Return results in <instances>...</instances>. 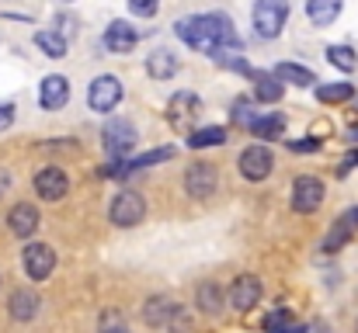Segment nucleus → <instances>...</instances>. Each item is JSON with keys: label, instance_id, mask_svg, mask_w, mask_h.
I'll use <instances>...</instances> for the list:
<instances>
[{"label": "nucleus", "instance_id": "393cba45", "mask_svg": "<svg viewBox=\"0 0 358 333\" xmlns=\"http://www.w3.org/2000/svg\"><path fill=\"white\" fill-rule=\"evenodd\" d=\"M247 77L257 84V101H278V98H282V84H278V77H268V73H257V70H250Z\"/></svg>", "mask_w": 358, "mask_h": 333}, {"label": "nucleus", "instance_id": "b1692460", "mask_svg": "<svg viewBox=\"0 0 358 333\" xmlns=\"http://www.w3.org/2000/svg\"><path fill=\"white\" fill-rule=\"evenodd\" d=\"M352 98H355V84H320L317 87V101H324V105H341Z\"/></svg>", "mask_w": 358, "mask_h": 333}, {"label": "nucleus", "instance_id": "412c9836", "mask_svg": "<svg viewBox=\"0 0 358 333\" xmlns=\"http://www.w3.org/2000/svg\"><path fill=\"white\" fill-rule=\"evenodd\" d=\"M275 77L285 80V84H296V87H310V84H317V77H313L306 66H296V63H278V66H275Z\"/></svg>", "mask_w": 358, "mask_h": 333}, {"label": "nucleus", "instance_id": "a211bd4d", "mask_svg": "<svg viewBox=\"0 0 358 333\" xmlns=\"http://www.w3.org/2000/svg\"><path fill=\"white\" fill-rule=\"evenodd\" d=\"M7 222H10V232L14 236H31L35 229H38V212L31 209V205H14L10 209V216H7Z\"/></svg>", "mask_w": 358, "mask_h": 333}, {"label": "nucleus", "instance_id": "c756f323", "mask_svg": "<svg viewBox=\"0 0 358 333\" xmlns=\"http://www.w3.org/2000/svg\"><path fill=\"white\" fill-rule=\"evenodd\" d=\"M125 3H129V10L136 17H153L160 10V0H125Z\"/></svg>", "mask_w": 358, "mask_h": 333}, {"label": "nucleus", "instance_id": "e433bc0d", "mask_svg": "<svg viewBox=\"0 0 358 333\" xmlns=\"http://www.w3.org/2000/svg\"><path fill=\"white\" fill-rule=\"evenodd\" d=\"M3 188H7V174H0V191H3Z\"/></svg>", "mask_w": 358, "mask_h": 333}, {"label": "nucleus", "instance_id": "473e14b6", "mask_svg": "<svg viewBox=\"0 0 358 333\" xmlns=\"http://www.w3.org/2000/svg\"><path fill=\"white\" fill-rule=\"evenodd\" d=\"M101 333H129V330H125L119 313H105V316H101Z\"/></svg>", "mask_w": 358, "mask_h": 333}, {"label": "nucleus", "instance_id": "7ed1b4c3", "mask_svg": "<svg viewBox=\"0 0 358 333\" xmlns=\"http://www.w3.org/2000/svg\"><path fill=\"white\" fill-rule=\"evenodd\" d=\"M143 320H146L150 327H167V330H174V333L188 330L185 309H181L178 302H171V299H150V302L143 306Z\"/></svg>", "mask_w": 358, "mask_h": 333}, {"label": "nucleus", "instance_id": "a878e982", "mask_svg": "<svg viewBox=\"0 0 358 333\" xmlns=\"http://www.w3.org/2000/svg\"><path fill=\"white\" fill-rule=\"evenodd\" d=\"M220 142H227V128L223 125H209V128H199V132L188 135L192 149H206V146H220Z\"/></svg>", "mask_w": 358, "mask_h": 333}, {"label": "nucleus", "instance_id": "4c0bfd02", "mask_svg": "<svg viewBox=\"0 0 358 333\" xmlns=\"http://www.w3.org/2000/svg\"><path fill=\"white\" fill-rule=\"evenodd\" d=\"M63 3H73V0H63Z\"/></svg>", "mask_w": 358, "mask_h": 333}, {"label": "nucleus", "instance_id": "f3484780", "mask_svg": "<svg viewBox=\"0 0 358 333\" xmlns=\"http://www.w3.org/2000/svg\"><path fill=\"white\" fill-rule=\"evenodd\" d=\"M146 73H150L153 80H171V77L178 73L174 52H171V49H153L150 59H146Z\"/></svg>", "mask_w": 358, "mask_h": 333}, {"label": "nucleus", "instance_id": "6e6552de", "mask_svg": "<svg viewBox=\"0 0 358 333\" xmlns=\"http://www.w3.org/2000/svg\"><path fill=\"white\" fill-rule=\"evenodd\" d=\"M119 101H122V84H119V77H112V73L98 77L91 84V91H87V105L94 111H112Z\"/></svg>", "mask_w": 358, "mask_h": 333}, {"label": "nucleus", "instance_id": "aec40b11", "mask_svg": "<svg viewBox=\"0 0 358 333\" xmlns=\"http://www.w3.org/2000/svg\"><path fill=\"white\" fill-rule=\"evenodd\" d=\"M35 45H38L49 59H63V56H66V35H59V31H49V28L38 31V35H35Z\"/></svg>", "mask_w": 358, "mask_h": 333}, {"label": "nucleus", "instance_id": "c85d7f7f", "mask_svg": "<svg viewBox=\"0 0 358 333\" xmlns=\"http://www.w3.org/2000/svg\"><path fill=\"white\" fill-rule=\"evenodd\" d=\"M199 306H202V313H213V316L223 309V295H220V288L213 281L199 285Z\"/></svg>", "mask_w": 358, "mask_h": 333}, {"label": "nucleus", "instance_id": "f257e3e1", "mask_svg": "<svg viewBox=\"0 0 358 333\" xmlns=\"http://www.w3.org/2000/svg\"><path fill=\"white\" fill-rule=\"evenodd\" d=\"M178 38L199 52H213L220 45H240L237 31H234V21L227 14H195V17H181L178 24Z\"/></svg>", "mask_w": 358, "mask_h": 333}, {"label": "nucleus", "instance_id": "7c9ffc66", "mask_svg": "<svg viewBox=\"0 0 358 333\" xmlns=\"http://www.w3.org/2000/svg\"><path fill=\"white\" fill-rule=\"evenodd\" d=\"M234 121H237L240 128H250V121H254V111H250V101H247V98L234 101Z\"/></svg>", "mask_w": 358, "mask_h": 333}, {"label": "nucleus", "instance_id": "2eb2a0df", "mask_svg": "<svg viewBox=\"0 0 358 333\" xmlns=\"http://www.w3.org/2000/svg\"><path fill=\"white\" fill-rule=\"evenodd\" d=\"M355 229H358V209L345 212V216H338V222L331 225V232H327V239H324V250H327V253L341 250V246L355 236Z\"/></svg>", "mask_w": 358, "mask_h": 333}, {"label": "nucleus", "instance_id": "ddd939ff", "mask_svg": "<svg viewBox=\"0 0 358 333\" xmlns=\"http://www.w3.org/2000/svg\"><path fill=\"white\" fill-rule=\"evenodd\" d=\"M136 146V128L129 125V121H112L108 128H105V149H108V156H129V149Z\"/></svg>", "mask_w": 358, "mask_h": 333}, {"label": "nucleus", "instance_id": "f704fd0d", "mask_svg": "<svg viewBox=\"0 0 358 333\" xmlns=\"http://www.w3.org/2000/svg\"><path fill=\"white\" fill-rule=\"evenodd\" d=\"M358 163V153H352V156H348V160H345V163H341V174H345V170H348V167H355Z\"/></svg>", "mask_w": 358, "mask_h": 333}, {"label": "nucleus", "instance_id": "0eeeda50", "mask_svg": "<svg viewBox=\"0 0 358 333\" xmlns=\"http://www.w3.org/2000/svg\"><path fill=\"white\" fill-rule=\"evenodd\" d=\"M320 202H324V181H317V177H296V184H292V209L306 216V212H317Z\"/></svg>", "mask_w": 358, "mask_h": 333}, {"label": "nucleus", "instance_id": "c9c22d12", "mask_svg": "<svg viewBox=\"0 0 358 333\" xmlns=\"http://www.w3.org/2000/svg\"><path fill=\"white\" fill-rule=\"evenodd\" d=\"M348 139H352V142H358V128H352V132H348Z\"/></svg>", "mask_w": 358, "mask_h": 333}, {"label": "nucleus", "instance_id": "4468645a", "mask_svg": "<svg viewBox=\"0 0 358 333\" xmlns=\"http://www.w3.org/2000/svg\"><path fill=\"white\" fill-rule=\"evenodd\" d=\"M66 98H70V84H66V77L52 73V77L42 80V87H38V105H42L45 111H59L63 105H66Z\"/></svg>", "mask_w": 358, "mask_h": 333}, {"label": "nucleus", "instance_id": "1a4fd4ad", "mask_svg": "<svg viewBox=\"0 0 358 333\" xmlns=\"http://www.w3.org/2000/svg\"><path fill=\"white\" fill-rule=\"evenodd\" d=\"M216 184H220V177H216V167H209V163H192L185 174V188L192 198H209L216 191Z\"/></svg>", "mask_w": 358, "mask_h": 333}, {"label": "nucleus", "instance_id": "39448f33", "mask_svg": "<svg viewBox=\"0 0 358 333\" xmlns=\"http://www.w3.org/2000/svg\"><path fill=\"white\" fill-rule=\"evenodd\" d=\"M56 267V250L45 243H28L24 246V274L31 281H45Z\"/></svg>", "mask_w": 358, "mask_h": 333}, {"label": "nucleus", "instance_id": "9d476101", "mask_svg": "<svg viewBox=\"0 0 358 333\" xmlns=\"http://www.w3.org/2000/svg\"><path fill=\"white\" fill-rule=\"evenodd\" d=\"M66 188H70V181H66V174H63L59 167H42V170L35 174V191H38V198H45V202H59V198L66 195Z\"/></svg>", "mask_w": 358, "mask_h": 333}, {"label": "nucleus", "instance_id": "72a5a7b5", "mask_svg": "<svg viewBox=\"0 0 358 333\" xmlns=\"http://www.w3.org/2000/svg\"><path fill=\"white\" fill-rule=\"evenodd\" d=\"M10 121H14V105H0V132L10 128Z\"/></svg>", "mask_w": 358, "mask_h": 333}, {"label": "nucleus", "instance_id": "bb28decb", "mask_svg": "<svg viewBox=\"0 0 358 333\" xmlns=\"http://www.w3.org/2000/svg\"><path fill=\"white\" fill-rule=\"evenodd\" d=\"M264 330L268 333H306V327H303V323H296L285 309H275V313L264 320Z\"/></svg>", "mask_w": 358, "mask_h": 333}, {"label": "nucleus", "instance_id": "2f4dec72", "mask_svg": "<svg viewBox=\"0 0 358 333\" xmlns=\"http://www.w3.org/2000/svg\"><path fill=\"white\" fill-rule=\"evenodd\" d=\"M324 142L320 139H313V135H306V139H289V149L292 153H317Z\"/></svg>", "mask_w": 358, "mask_h": 333}, {"label": "nucleus", "instance_id": "f03ea898", "mask_svg": "<svg viewBox=\"0 0 358 333\" xmlns=\"http://www.w3.org/2000/svg\"><path fill=\"white\" fill-rule=\"evenodd\" d=\"M289 17V0H257L254 3V28L261 38H278Z\"/></svg>", "mask_w": 358, "mask_h": 333}, {"label": "nucleus", "instance_id": "dca6fc26", "mask_svg": "<svg viewBox=\"0 0 358 333\" xmlns=\"http://www.w3.org/2000/svg\"><path fill=\"white\" fill-rule=\"evenodd\" d=\"M136 42H139V35L125 21H112L108 31H105V49L108 52H129V49H136Z\"/></svg>", "mask_w": 358, "mask_h": 333}, {"label": "nucleus", "instance_id": "5701e85b", "mask_svg": "<svg viewBox=\"0 0 358 333\" xmlns=\"http://www.w3.org/2000/svg\"><path fill=\"white\" fill-rule=\"evenodd\" d=\"M35 313H38V295L35 292H24L21 288V292L10 295V316L14 320H31Z\"/></svg>", "mask_w": 358, "mask_h": 333}, {"label": "nucleus", "instance_id": "20e7f679", "mask_svg": "<svg viewBox=\"0 0 358 333\" xmlns=\"http://www.w3.org/2000/svg\"><path fill=\"white\" fill-rule=\"evenodd\" d=\"M112 222L115 225H139L143 216H146V202H143V195H136V191H119L115 195V202H112Z\"/></svg>", "mask_w": 358, "mask_h": 333}, {"label": "nucleus", "instance_id": "423d86ee", "mask_svg": "<svg viewBox=\"0 0 358 333\" xmlns=\"http://www.w3.org/2000/svg\"><path fill=\"white\" fill-rule=\"evenodd\" d=\"M271 167H275V156H271L268 146H250V149L240 153V174L247 181H264L271 174Z\"/></svg>", "mask_w": 358, "mask_h": 333}, {"label": "nucleus", "instance_id": "6ab92c4d", "mask_svg": "<svg viewBox=\"0 0 358 333\" xmlns=\"http://www.w3.org/2000/svg\"><path fill=\"white\" fill-rule=\"evenodd\" d=\"M306 14H310L313 24L327 28V24L341 14V0H306Z\"/></svg>", "mask_w": 358, "mask_h": 333}, {"label": "nucleus", "instance_id": "9b49d317", "mask_svg": "<svg viewBox=\"0 0 358 333\" xmlns=\"http://www.w3.org/2000/svg\"><path fill=\"white\" fill-rule=\"evenodd\" d=\"M257 299H261V281H257L254 274H240L237 281L230 285V306H234L237 313L254 309V306H257Z\"/></svg>", "mask_w": 358, "mask_h": 333}, {"label": "nucleus", "instance_id": "4be33fe9", "mask_svg": "<svg viewBox=\"0 0 358 333\" xmlns=\"http://www.w3.org/2000/svg\"><path fill=\"white\" fill-rule=\"evenodd\" d=\"M250 132H254L257 139H282V132H285V118H282V114L254 118V121H250Z\"/></svg>", "mask_w": 358, "mask_h": 333}, {"label": "nucleus", "instance_id": "cd10ccee", "mask_svg": "<svg viewBox=\"0 0 358 333\" xmlns=\"http://www.w3.org/2000/svg\"><path fill=\"white\" fill-rule=\"evenodd\" d=\"M327 59H331V66L348 70V73L358 66V56H355V49H352V45H331V49H327Z\"/></svg>", "mask_w": 358, "mask_h": 333}, {"label": "nucleus", "instance_id": "f8f14e48", "mask_svg": "<svg viewBox=\"0 0 358 333\" xmlns=\"http://www.w3.org/2000/svg\"><path fill=\"white\" fill-rule=\"evenodd\" d=\"M167 108H171V125H174L178 132H185V128L195 121V114L202 111V101H199L192 91H185V94H174Z\"/></svg>", "mask_w": 358, "mask_h": 333}]
</instances>
